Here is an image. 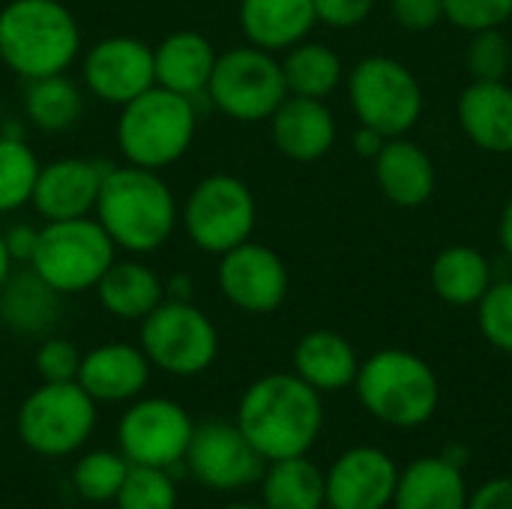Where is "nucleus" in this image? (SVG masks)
Masks as SVG:
<instances>
[{"label":"nucleus","instance_id":"obj_46","mask_svg":"<svg viewBox=\"0 0 512 509\" xmlns=\"http://www.w3.org/2000/svg\"><path fill=\"white\" fill-rule=\"evenodd\" d=\"M12 270H15V261H12L9 252H6V240H3V228H0V288H3V282L9 279Z\"/></svg>","mask_w":512,"mask_h":509},{"label":"nucleus","instance_id":"obj_22","mask_svg":"<svg viewBox=\"0 0 512 509\" xmlns=\"http://www.w3.org/2000/svg\"><path fill=\"white\" fill-rule=\"evenodd\" d=\"M219 51L198 30H174L153 48L156 84L186 99L207 96Z\"/></svg>","mask_w":512,"mask_h":509},{"label":"nucleus","instance_id":"obj_9","mask_svg":"<svg viewBox=\"0 0 512 509\" xmlns=\"http://www.w3.org/2000/svg\"><path fill=\"white\" fill-rule=\"evenodd\" d=\"M255 222V195L234 174H210L198 180L180 204V228L204 255H225L252 240Z\"/></svg>","mask_w":512,"mask_h":509},{"label":"nucleus","instance_id":"obj_12","mask_svg":"<svg viewBox=\"0 0 512 509\" xmlns=\"http://www.w3.org/2000/svg\"><path fill=\"white\" fill-rule=\"evenodd\" d=\"M195 423L183 405L165 396H138L117 423V447L129 465L174 468L186 459Z\"/></svg>","mask_w":512,"mask_h":509},{"label":"nucleus","instance_id":"obj_5","mask_svg":"<svg viewBox=\"0 0 512 509\" xmlns=\"http://www.w3.org/2000/svg\"><path fill=\"white\" fill-rule=\"evenodd\" d=\"M195 132V99L153 84L132 102L120 105L114 138L129 165L165 171L189 153Z\"/></svg>","mask_w":512,"mask_h":509},{"label":"nucleus","instance_id":"obj_41","mask_svg":"<svg viewBox=\"0 0 512 509\" xmlns=\"http://www.w3.org/2000/svg\"><path fill=\"white\" fill-rule=\"evenodd\" d=\"M3 240H6V252L15 264H30V255L39 240V228L30 222H15V225L3 228Z\"/></svg>","mask_w":512,"mask_h":509},{"label":"nucleus","instance_id":"obj_8","mask_svg":"<svg viewBox=\"0 0 512 509\" xmlns=\"http://www.w3.org/2000/svg\"><path fill=\"white\" fill-rule=\"evenodd\" d=\"M99 405L78 381L39 384L18 408V438L45 459H66L78 453L96 429Z\"/></svg>","mask_w":512,"mask_h":509},{"label":"nucleus","instance_id":"obj_16","mask_svg":"<svg viewBox=\"0 0 512 509\" xmlns=\"http://www.w3.org/2000/svg\"><path fill=\"white\" fill-rule=\"evenodd\" d=\"M399 468L390 453L360 444L345 450L327 471V509H387L393 504Z\"/></svg>","mask_w":512,"mask_h":509},{"label":"nucleus","instance_id":"obj_20","mask_svg":"<svg viewBox=\"0 0 512 509\" xmlns=\"http://www.w3.org/2000/svg\"><path fill=\"white\" fill-rule=\"evenodd\" d=\"M462 132L492 156L512 153V87L507 81H471L456 102Z\"/></svg>","mask_w":512,"mask_h":509},{"label":"nucleus","instance_id":"obj_33","mask_svg":"<svg viewBox=\"0 0 512 509\" xmlns=\"http://www.w3.org/2000/svg\"><path fill=\"white\" fill-rule=\"evenodd\" d=\"M129 462L123 453L114 450H87L72 468V486L81 501L87 504H114Z\"/></svg>","mask_w":512,"mask_h":509},{"label":"nucleus","instance_id":"obj_47","mask_svg":"<svg viewBox=\"0 0 512 509\" xmlns=\"http://www.w3.org/2000/svg\"><path fill=\"white\" fill-rule=\"evenodd\" d=\"M222 509H267L264 504H249V501H234V504H225Z\"/></svg>","mask_w":512,"mask_h":509},{"label":"nucleus","instance_id":"obj_4","mask_svg":"<svg viewBox=\"0 0 512 509\" xmlns=\"http://www.w3.org/2000/svg\"><path fill=\"white\" fill-rule=\"evenodd\" d=\"M354 390L366 414L390 429H420L441 405L435 369L405 348H384L369 360H360Z\"/></svg>","mask_w":512,"mask_h":509},{"label":"nucleus","instance_id":"obj_28","mask_svg":"<svg viewBox=\"0 0 512 509\" xmlns=\"http://www.w3.org/2000/svg\"><path fill=\"white\" fill-rule=\"evenodd\" d=\"M429 282L438 300L456 309H468L483 300V294L495 282V273H492L489 258L480 249L456 243L435 255Z\"/></svg>","mask_w":512,"mask_h":509},{"label":"nucleus","instance_id":"obj_15","mask_svg":"<svg viewBox=\"0 0 512 509\" xmlns=\"http://www.w3.org/2000/svg\"><path fill=\"white\" fill-rule=\"evenodd\" d=\"M216 282L222 297L249 315H270L276 312L291 288L288 264L282 255L264 243L246 240L231 252L219 255Z\"/></svg>","mask_w":512,"mask_h":509},{"label":"nucleus","instance_id":"obj_44","mask_svg":"<svg viewBox=\"0 0 512 509\" xmlns=\"http://www.w3.org/2000/svg\"><path fill=\"white\" fill-rule=\"evenodd\" d=\"M192 288H195V282L189 276L177 273V276H171L165 282V297H171V300H192Z\"/></svg>","mask_w":512,"mask_h":509},{"label":"nucleus","instance_id":"obj_2","mask_svg":"<svg viewBox=\"0 0 512 509\" xmlns=\"http://www.w3.org/2000/svg\"><path fill=\"white\" fill-rule=\"evenodd\" d=\"M117 252L153 255L174 237L180 225V204L162 171L138 165H111L93 210Z\"/></svg>","mask_w":512,"mask_h":509},{"label":"nucleus","instance_id":"obj_42","mask_svg":"<svg viewBox=\"0 0 512 509\" xmlns=\"http://www.w3.org/2000/svg\"><path fill=\"white\" fill-rule=\"evenodd\" d=\"M468 509H512V477H498L474 489Z\"/></svg>","mask_w":512,"mask_h":509},{"label":"nucleus","instance_id":"obj_43","mask_svg":"<svg viewBox=\"0 0 512 509\" xmlns=\"http://www.w3.org/2000/svg\"><path fill=\"white\" fill-rule=\"evenodd\" d=\"M387 144V135H381L378 129H372V126H357V132H354V150H357V156H363V159H375L378 153H381V147Z\"/></svg>","mask_w":512,"mask_h":509},{"label":"nucleus","instance_id":"obj_1","mask_svg":"<svg viewBox=\"0 0 512 509\" xmlns=\"http://www.w3.org/2000/svg\"><path fill=\"white\" fill-rule=\"evenodd\" d=\"M234 423L264 462L309 456L324 429V402L294 372H270L246 387Z\"/></svg>","mask_w":512,"mask_h":509},{"label":"nucleus","instance_id":"obj_18","mask_svg":"<svg viewBox=\"0 0 512 509\" xmlns=\"http://www.w3.org/2000/svg\"><path fill=\"white\" fill-rule=\"evenodd\" d=\"M150 369L141 345L105 342L81 354L78 384L96 405H129L147 390Z\"/></svg>","mask_w":512,"mask_h":509},{"label":"nucleus","instance_id":"obj_34","mask_svg":"<svg viewBox=\"0 0 512 509\" xmlns=\"http://www.w3.org/2000/svg\"><path fill=\"white\" fill-rule=\"evenodd\" d=\"M117 509H177V486L165 468L129 465L114 498Z\"/></svg>","mask_w":512,"mask_h":509},{"label":"nucleus","instance_id":"obj_48","mask_svg":"<svg viewBox=\"0 0 512 509\" xmlns=\"http://www.w3.org/2000/svg\"><path fill=\"white\" fill-rule=\"evenodd\" d=\"M0 69H3V63H0Z\"/></svg>","mask_w":512,"mask_h":509},{"label":"nucleus","instance_id":"obj_21","mask_svg":"<svg viewBox=\"0 0 512 509\" xmlns=\"http://www.w3.org/2000/svg\"><path fill=\"white\" fill-rule=\"evenodd\" d=\"M375 162V180L381 195L405 210L423 207L438 186L435 162L432 156L411 138H387L381 153L372 159Z\"/></svg>","mask_w":512,"mask_h":509},{"label":"nucleus","instance_id":"obj_24","mask_svg":"<svg viewBox=\"0 0 512 509\" xmlns=\"http://www.w3.org/2000/svg\"><path fill=\"white\" fill-rule=\"evenodd\" d=\"M237 21L249 45L273 54L309 39L318 24L312 0H240Z\"/></svg>","mask_w":512,"mask_h":509},{"label":"nucleus","instance_id":"obj_38","mask_svg":"<svg viewBox=\"0 0 512 509\" xmlns=\"http://www.w3.org/2000/svg\"><path fill=\"white\" fill-rule=\"evenodd\" d=\"M36 375L45 384H63V381H78V369H81V351L63 339V336H45L39 339L36 357H33Z\"/></svg>","mask_w":512,"mask_h":509},{"label":"nucleus","instance_id":"obj_11","mask_svg":"<svg viewBox=\"0 0 512 509\" xmlns=\"http://www.w3.org/2000/svg\"><path fill=\"white\" fill-rule=\"evenodd\" d=\"M348 99L363 126L387 138L408 135L423 117V87L396 57H363L348 75Z\"/></svg>","mask_w":512,"mask_h":509},{"label":"nucleus","instance_id":"obj_31","mask_svg":"<svg viewBox=\"0 0 512 509\" xmlns=\"http://www.w3.org/2000/svg\"><path fill=\"white\" fill-rule=\"evenodd\" d=\"M282 75L291 96L327 99L345 78L342 57L327 42L303 39L291 45L282 57Z\"/></svg>","mask_w":512,"mask_h":509},{"label":"nucleus","instance_id":"obj_27","mask_svg":"<svg viewBox=\"0 0 512 509\" xmlns=\"http://www.w3.org/2000/svg\"><path fill=\"white\" fill-rule=\"evenodd\" d=\"M360 357L354 345L336 330H312L294 348V375L318 393H339L354 387Z\"/></svg>","mask_w":512,"mask_h":509},{"label":"nucleus","instance_id":"obj_19","mask_svg":"<svg viewBox=\"0 0 512 509\" xmlns=\"http://www.w3.org/2000/svg\"><path fill=\"white\" fill-rule=\"evenodd\" d=\"M270 135L282 156L294 162H318L333 150L339 126L324 99L288 93L270 117Z\"/></svg>","mask_w":512,"mask_h":509},{"label":"nucleus","instance_id":"obj_29","mask_svg":"<svg viewBox=\"0 0 512 509\" xmlns=\"http://www.w3.org/2000/svg\"><path fill=\"white\" fill-rule=\"evenodd\" d=\"M261 504L267 509H324V471L309 456L267 462L261 474Z\"/></svg>","mask_w":512,"mask_h":509},{"label":"nucleus","instance_id":"obj_13","mask_svg":"<svg viewBox=\"0 0 512 509\" xmlns=\"http://www.w3.org/2000/svg\"><path fill=\"white\" fill-rule=\"evenodd\" d=\"M153 84V45L138 36H105L81 51V87L105 105L120 108Z\"/></svg>","mask_w":512,"mask_h":509},{"label":"nucleus","instance_id":"obj_40","mask_svg":"<svg viewBox=\"0 0 512 509\" xmlns=\"http://www.w3.org/2000/svg\"><path fill=\"white\" fill-rule=\"evenodd\" d=\"M390 12L399 27L426 33L444 21V0H390Z\"/></svg>","mask_w":512,"mask_h":509},{"label":"nucleus","instance_id":"obj_17","mask_svg":"<svg viewBox=\"0 0 512 509\" xmlns=\"http://www.w3.org/2000/svg\"><path fill=\"white\" fill-rule=\"evenodd\" d=\"M108 168L111 165L99 159H87V156H60V159L42 162L30 207L45 222L93 216Z\"/></svg>","mask_w":512,"mask_h":509},{"label":"nucleus","instance_id":"obj_6","mask_svg":"<svg viewBox=\"0 0 512 509\" xmlns=\"http://www.w3.org/2000/svg\"><path fill=\"white\" fill-rule=\"evenodd\" d=\"M114 258L117 246L96 222V216H81L45 222L27 267L39 273L57 294L69 297L93 291Z\"/></svg>","mask_w":512,"mask_h":509},{"label":"nucleus","instance_id":"obj_14","mask_svg":"<svg viewBox=\"0 0 512 509\" xmlns=\"http://www.w3.org/2000/svg\"><path fill=\"white\" fill-rule=\"evenodd\" d=\"M192 477L213 492H237L261 480L267 462L255 453L237 423L204 420L195 426L186 459Z\"/></svg>","mask_w":512,"mask_h":509},{"label":"nucleus","instance_id":"obj_26","mask_svg":"<svg viewBox=\"0 0 512 509\" xmlns=\"http://www.w3.org/2000/svg\"><path fill=\"white\" fill-rule=\"evenodd\" d=\"M93 291L111 318L138 321V324L165 300L162 276L153 267H147L138 255L114 258V264L105 270V276Z\"/></svg>","mask_w":512,"mask_h":509},{"label":"nucleus","instance_id":"obj_37","mask_svg":"<svg viewBox=\"0 0 512 509\" xmlns=\"http://www.w3.org/2000/svg\"><path fill=\"white\" fill-rule=\"evenodd\" d=\"M444 18L465 33L504 27L512 18V0H444Z\"/></svg>","mask_w":512,"mask_h":509},{"label":"nucleus","instance_id":"obj_30","mask_svg":"<svg viewBox=\"0 0 512 509\" xmlns=\"http://www.w3.org/2000/svg\"><path fill=\"white\" fill-rule=\"evenodd\" d=\"M24 114L33 129L60 135L81 123L84 117V87L63 75H48L27 81L24 90Z\"/></svg>","mask_w":512,"mask_h":509},{"label":"nucleus","instance_id":"obj_3","mask_svg":"<svg viewBox=\"0 0 512 509\" xmlns=\"http://www.w3.org/2000/svg\"><path fill=\"white\" fill-rule=\"evenodd\" d=\"M81 51V27L66 3L9 0L0 9V63L18 78L63 75Z\"/></svg>","mask_w":512,"mask_h":509},{"label":"nucleus","instance_id":"obj_32","mask_svg":"<svg viewBox=\"0 0 512 509\" xmlns=\"http://www.w3.org/2000/svg\"><path fill=\"white\" fill-rule=\"evenodd\" d=\"M39 168L42 162L24 138L0 135V216L30 204Z\"/></svg>","mask_w":512,"mask_h":509},{"label":"nucleus","instance_id":"obj_10","mask_svg":"<svg viewBox=\"0 0 512 509\" xmlns=\"http://www.w3.org/2000/svg\"><path fill=\"white\" fill-rule=\"evenodd\" d=\"M288 96L282 60L255 45H234L219 51L207 99L237 123H264Z\"/></svg>","mask_w":512,"mask_h":509},{"label":"nucleus","instance_id":"obj_45","mask_svg":"<svg viewBox=\"0 0 512 509\" xmlns=\"http://www.w3.org/2000/svg\"><path fill=\"white\" fill-rule=\"evenodd\" d=\"M498 237H501V246L507 252V258L512 261V198L507 201L504 213H501V225H498Z\"/></svg>","mask_w":512,"mask_h":509},{"label":"nucleus","instance_id":"obj_39","mask_svg":"<svg viewBox=\"0 0 512 509\" xmlns=\"http://www.w3.org/2000/svg\"><path fill=\"white\" fill-rule=\"evenodd\" d=\"M312 3H315L318 24H327L333 30H354L375 9V0H312Z\"/></svg>","mask_w":512,"mask_h":509},{"label":"nucleus","instance_id":"obj_36","mask_svg":"<svg viewBox=\"0 0 512 509\" xmlns=\"http://www.w3.org/2000/svg\"><path fill=\"white\" fill-rule=\"evenodd\" d=\"M477 327L483 339L512 357V279L492 282V288L477 303Z\"/></svg>","mask_w":512,"mask_h":509},{"label":"nucleus","instance_id":"obj_7","mask_svg":"<svg viewBox=\"0 0 512 509\" xmlns=\"http://www.w3.org/2000/svg\"><path fill=\"white\" fill-rule=\"evenodd\" d=\"M138 345L153 369L174 378H195L219 357V330L192 300L165 297L138 330Z\"/></svg>","mask_w":512,"mask_h":509},{"label":"nucleus","instance_id":"obj_35","mask_svg":"<svg viewBox=\"0 0 512 509\" xmlns=\"http://www.w3.org/2000/svg\"><path fill=\"white\" fill-rule=\"evenodd\" d=\"M465 66L474 81H507L512 69V42L501 27L471 33Z\"/></svg>","mask_w":512,"mask_h":509},{"label":"nucleus","instance_id":"obj_23","mask_svg":"<svg viewBox=\"0 0 512 509\" xmlns=\"http://www.w3.org/2000/svg\"><path fill=\"white\" fill-rule=\"evenodd\" d=\"M60 300L63 294L30 267L12 270L0 288V324L21 339H45L60 321Z\"/></svg>","mask_w":512,"mask_h":509},{"label":"nucleus","instance_id":"obj_25","mask_svg":"<svg viewBox=\"0 0 512 509\" xmlns=\"http://www.w3.org/2000/svg\"><path fill=\"white\" fill-rule=\"evenodd\" d=\"M471 492L462 465L447 456H423L399 471L393 509H468Z\"/></svg>","mask_w":512,"mask_h":509}]
</instances>
